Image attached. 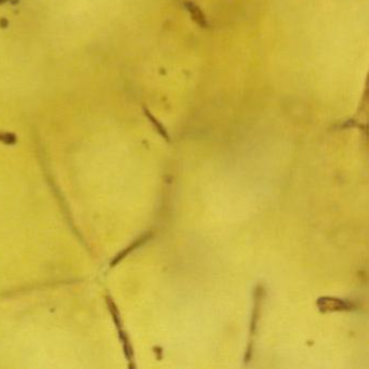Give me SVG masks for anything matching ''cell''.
Masks as SVG:
<instances>
[{
    "mask_svg": "<svg viewBox=\"0 0 369 369\" xmlns=\"http://www.w3.org/2000/svg\"><path fill=\"white\" fill-rule=\"evenodd\" d=\"M317 306L322 312L332 311H351L353 310L354 305L348 300L338 299V298L324 297L318 299Z\"/></svg>",
    "mask_w": 369,
    "mask_h": 369,
    "instance_id": "6da1fadb",
    "label": "cell"
},
{
    "mask_svg": "<svg viewBox=\"0 0 369 369\" xmlns=\"http://www.w3.org/2000/svg\"><path fill=\"white\" fill-rule=\"evenodd\" d=\"M262 296H263V289L261 286H258L256 288V292H254V307H253V313H252V319H251V334H254L256 330L258 319L260 315V307H261L262 302Z\"/></svg>",
    "mask_w": 369,
    "mask_h": 369,
    "instance_id": "7a4b0ae2",
    "label": "cell"
},
{
    "mask_svg": "<svg viewBox=\"0 0 369 369\" xmlns=\"http://www.w3.org/2000/svg\"><path fill=\"white\" fill-rule=\"evenodd\" d=\"M184 4H185V8L189 12V14H191L192 19L196 22V24H198L202 27L207 26V20H206V16L203 13V11L198 8L197 4H195L192 1H186Z\"/></svg>",
    "mask_w": 369,
    "mask_h": 369,
    "instance_id": "3957f363",
    "label": "cell"
},
{
    "mask_svg": "<svg viewBox=\"0 0 369 369\" xmlns=\"http://www.w3.org/2000/svg\"><path fill=\"white\" fill-rule=\"evenodd\" d=\"M152 236H153V234H152V233H146V234H144L143 236H141L140 238H139V240H137V241H135L133 244H132V245L131 246H130L128 249H126V250H124L122 254H121V256H119V258H117V260H116V262L117 261H119V260H121L122 258H123L124 256H126V254H128L130 251H132V250H134V249H137L139 246H141V245H143V244L144 243H146V242H148L149 240H150V238L152 237Z\"/></svg>",
    "mask_w": 369,
    "mask_h": 369,
    "instance_id": "277c9868",
    "label": "cell"
},
{
    "mask_svg": "<svg viewBox=\"0 0 369 369\" xmlns=\"http://www.w3.org/2000/svg\"><path fill=\"white\" fill-rule=\"evenodd\" d=\"M146 115H148L149 119L152 122V123L154 124L155 129L157 130V131H158V133L161 135V137L166 139V141H168V142H170V137H169V134H168L167 130L164 128V126H162V124L158 121H157V119L154 116H152L150 112L146 111Z\"/></svg>",
    "mask_w": 369,
    "mask_h": 369,
    "instance_id": "5b68a950",
    "label": "cell"
}]
</instances>
